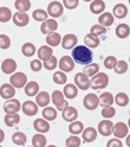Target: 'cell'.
Wrapping results in <instances>:
<instances>
[{
	"instance_id": "db71d44e",
	"label": "cell",
	"mask_w": 130,
	"mask_h": 147,
	"mask_svg": "<svg viewBox=\"0 0 130 147\" xmlns=\"http://www.w3.org/2000/svg\"><path fill=\"white\" fill-rule=\"evenodd\" d=\"M107 147H123V144H122V141H121V139H118V138H114V139L108 141Z\"/></svg>"
},
{
	"instance_id": "2e32d148",
	"label": "cell",
	"mask_w": 130,
	"mask_h": 147,
	"mask_svg": "<svg viewBox=\"0 0 130 147\" xmlns=\"http://www.w3.org/2000/svg\"><path fill=\"white\" fill-rule=\"evenodd\" d=\"M21 110L27 116H34L38 113V105L33 101H26L21 105Z\"/></svg>"
},
{
	"instance_id": "3957f363",
	"label": "cell",
	"mask_w": 130,
	"mask_h": 147,
	"mask_svg": "<svg viewBox=\"0 0 130 147\" xmlns=\"http://www.w3.org/2000/svg\"><path fill=\"white\" fill-rule=\"evenodd\" d=\"M10 83L14 87V88H24L27 83V76L25 75L24 72H20V71H17V72H13L12 76L10 78Z\"/></svg>"
},
{
	"instance_id": "8d00e7d4",
	"label": "cell",
	"mask_w": 130,
	"mask_h": 147,
	"mask_svg": "<svg viewBox=\"0 0 130 147\" xmlns=\"http://www.w3.org/2000/svg\"><path fill=\"white\" fill-rule=\"evenodd\" d=\"M83 129H84V126H83V123L80 121H76L75 120V121H72L70 123V126H69V132L71 134H75V135L80 134L83 132Z\"/></svg>"
},
{
	"instance_id": "7bdbcfd3",
	"label": "cell",
	"mask_w": 130,
	"mask_h": 147,
	"mask_svg": "<svg viewBox=\"0 0 130 147\" xmlns=\"http://www.w3.org/2000/svg\"><path fill=\"white\" fill-rule=\"evenodd\" d=\"M68 81V77L64 71H56L53 74V82L57 84H65Z\"/></svg>"
},
{
	"instance_id": "c3c4849f",
	"label": "cell",
	"mask_w": 130,
	"mask_h": 147,
	"mask_svg": "<svg viewBox=\"0 0 130 147\" xmlns=\"http://www.w3.org/2000/svg\"><path fill=\"white\" fill-rule=\"evenodd\" d=\"M90 33L95 34V36L104 34V33H107V27H104L103 25H101V24H96L90 29Z\"/></svg>"
},
{
	"instance_id": "44dd1931",
	"label": "cell",
	"mask_w": 130,
	"mask_h": 147,
	"mask_svg": "<svg viewBox=\"0 0 130 147\" xmlns=\"http://www.w3.org/2000/svg\"><path fill=\"white\" fill-rule=\"evenodd\" d=\"M97 133L98 132L95 129L94 127H88V128H85V129H83L82 138H83V140H84L85 142H92V141L96 140Z\"/></svg>"
},
{
	"instance_id": "d6986e66",
	"label": "cell",
	"mask_w": 130,
	"mask_h": 147,
	"mask_svg": "<svg viewBox=\"0 0 130 147\" xmlns=\"http://www.w3.org/2000/svg\"><path fill=\"white\" fill-rule=\"evenodd\" d=\"M33 127L37 132L39 133H48L50 131V123L48 122L46 119H36L33 122Z\"/></svg>"
},
{
	"instance_id": "83f0119b",
	"label": "cell",
	"mask_w": 130,
	"mask_h": 147,
	"mask_svg": "<svg viewBox=\"0 0 130 147\" xmlns=\"http://www.w3.org/2000/svg\"><path fill=\"white\" fill-rule=\"evenodd\" d=\"M99 97V105L102 107H107V106H113V103L115 102V98L113 96V94L109 93V91H104L103 94H101Z\"/></svg>"
},
{
	"instance_id": "ac0fdd59",
	"label": "cell",
	"mask_w": 130,
	"mask_h": 147,
	"mask_svg": "<svg viewBox=\"0 0 130 147\" xmlns=\"http://www.w3.org/2000/svg\"><path fill=\"white\" fill-rule=\"evenodd\" d=\"M1 70L6 75H10V74L15 72L17 70V62L12 58H6L3 63H1Z\"/></svg>"
},
{
	"instance_id": "52a82bcc",
	"label": "cell",
	"mask_w": 130,
	"mask_h": 147,
	"mask_svg": "<svg viewBox=\"0 0 130 147\" xmlns=\"http://www.w3.org/2000/svg\"><path fill=\"white\" fill-rule=\"evenodd\" d=\"M64 12V6L59 1H51L48 6V13L52 18H59Z\"/></svg>"
},
{
	"instance_id": "f1b7e54d",
	"label": "cell",
	"mask_w": 130,
	"mask_h": 147,
	"mask_svg": "<svg viewBox=\"0 0 130 147\" xmlns=\"http://www.w3.org/2000/svg\"><path fill=\"white\" fill-rule=\"evenodd\" d=\"M84 43L88 48H92V49H95L97 48L98 45L101 44V40L98 38V36H95V34H92V33H88L85 37H84Z\"/></svg>"
},
{
	"instance_id": "ab89813d",
	"label": "cell",
	"mask_w": 130,
	"mask_h": 147,
	"mask_svg": "<svg viewBox=\"0 0 130 147\" xmlns=\"http://www.w3.org/2000/svg\"><path fill=\"white\" fill-rule=\"evenodd\" d=\"M21 52L25 57H32L36 53V47L32 43H25L21 47Z\"/></svg>"
},
{
	"instance_id": "91938a15",
	"label": "cell",
	"mask_w": 130,
	"mask_h": 147,
	"mask_svg": "<svg viewBox=\"0 0 130 147\" xmlns=\"http://www.w3.org/2000/svg\"><path fill=\"white\" fill-rule=\"evenodd\" d=\"M128 1H129V4H130V0H128Z\"/></svg>"
},
{
	"instance_id": "7402d4cb",
	"label": "cell",
	"mask_w": 130,
	"mask_h": 147,
	"mask_svg": "<svg viewBox=\"0 0 130 147\" xmlns=\"http://www.w3.org/2000/svg\"><path fill=\"white\" fill-rule=\"evenodd\" d=\"M51 101V97H50V94L48 91H39L37 94V97H36V103L38 105V107H46Z\"/></svg>"
},
{
	"instance_id": "e575fe53",
	"label": "cell",
	"mask_w": 130,
	"mask_h": 147,
	"mask_svg": "<svg viewBox=\"0 0 130 147\" xmlns=\"http://www.w3.org/2000/svg\"><path fill=\"white\" fill-rule=\"evenodd\" d=\"M46 144H48V140H46V138L43 135V133L33 135V138H32L33 147H45Z\"/></svg>"
},
{
	"instance_id": "9a60e30c",
	"label": "cell",
	"mask_w": 130,
	"mask_h": 147,
	"mask_svg": "<svg viewBox=\"0 0 130 147\" xmlns=\"http://www.w3.org/2000/svg\"><path fill=\"white\" fill-rule=\"evenodd\" d=\"M15 95V88L11 83H4L0 87V96L5 100L13 98Z\"/></svg>"
},
{
	"instance_id": "cb8c5ba5",
	"label": "cell",
	"mask_w": 130,
	"mask_h": 147,
	"mask_svg": "<svg viewBox=\"0 0 130 147\" xmlns=\"http://www.w3.org/2000/svg\"><path fill=\"white\" fill-rule=\"evenodd\" d=\"M105 10V3L103 0H92L90 4V11L94 14H101Z\"/></svg>"
},
{
	"instance_id": "7c38bea8",
	"label": "cell",
	"mask_w": 130,
	"mask_h": 147,
	"mask_svg": "<svg viewBox=\"0 0 130 147\" xmlns=\"http://www.w3.org/2000/svg\"><path fill=\"white\" fill-rule=\"evenodd\" d=\"M97 129H98V133L101 135L109 136V135H111V133H113L114 125H113V122H111L110 120H108V119H107V120H103V121H101L98 123Z\"/></svg>"
},
{
	"instance_id": "4dcf8cb0",
	"label": "cell",
	"mask_w": 130,
	"mask_h": 147,
	"mask_svg": "<svg viewBox=\"0 0 130 147\" xmlns=\"http://www.w3.org/2000/svg\"><path fill=\"white\" fill-rule=\"evenodd\" d=\"M115 33H116V36L118 37V38L124 39V38H127V37H129V34H130V26L128 24H119L116 27Z\"/></svg>"
},
{
	"instance_id": "30bf717a",
	"label": "cell",
	"mask_w": 130,
	"mask_h": 147,
	"mask_svg": "<svg viewBox=\"0 0 130 147\" xmlns=\"http://www.w3.org/2000/svg\"><path fill=\"white\" fill-rule=\"evenodd\" d=\"M77 42H78V38H77L76 34L68 33L62 38V47L65 50H71V49H73L76 47Z\"/></svg>"
},
{
	"instance_id": "681fc988",
	"label": "cell",
	"mask_w": 130,
	"mask_h": 147,
	"mask_svg": "<svg viewBox=\"0 0 130 147\" xmlns=\"http://www.w3.org/2000/svg\"><path fill=\"white\" fill-rule=\"evenodd\" d=\"M11 47V39L6 34H0V49L6 50Z\"/></svg>"
},
{
	"instance_id": "f907efd6",
	"label": "cell",
	"mask_w": 130,
	"mask_h": 147,
	"mask_svg": "<svg viewBox=\"0 0 130 147\" xmlns=\"http://www.w3.org/2000/svg\"><path fill=\"white\" fill-rule=\"evenodd\" d=\"M116 63H117V58L115 56H108L104 59V67L107 69H114L116 67Z\"/></svg>"
},
{
	"instance_id": "7a4b0ae2",
	"label": "cell",
	"mask_w": 130,
	"mask_h": 147,
	"mask_svg": "<svg viewBox=\"0 0 130 147\" xmlns=\"http://www.w3.org/2000/svg\"><path fill=\"white\" fill-rule=\"evenodd\" d=\"M91 82V88L95 90H99V89H104L108 87L109 84V76L104 72H97L96 75H94L90 80Z\"/></svg>"
},
{
	"instance_id": "836d02e7",
	"label": "cell",
	"mask_w": 130,
	"mask_h": 147,
	"mask_svg": "<svg viewBox=\"0 0 130 147\" xmlns=\"http://www.w3.org/2000/svg\"><path fill=\"white\" fill-rule=\"evenodd\" d=\"M14 7L19 12H27L31 8V1L30 0H15Z\"/></svg>"
},
{
	"instance_id": "7dc6e473",
	"label": "cell",
	"mask_w": 130,
	"mask_h": 147,
	"mask_svg": "<svg viewBox=\"0 0 130 147\" xmlns=\"http://www.w3.org/2000/svg\"><path fill=\"white\" fill-rule=\"evenodd\" d=\"M115 114H116V109L113 106H107L102 109V116L104 119H111L113 116H115Z\"/></svg>"
},
{
	"instance_id": "ba28073f",
	"label": "cell",
	"mask_w": 130,
	"mask_h": 147,
	"mask_svg": "<svg viewBox=\"0 0 130 147\" xmlns=\"http://www.w3.org/2000/svg\"><path fill=\"white\" fill-rule=\"evenodd\" d=\"M20 109H21V105L19 102V100L10 98V100H6V102L4 103V110L6 114L18 113Z\"/></svg>"
},
{
	"instance_id": "f546056e",
	"label": "cell",
	"mask_w": 130,
	"mask_h": 147,
	"mask_svg": "<svg viewBox=\"0 0 130 147\" xmlns=\"http://www.w3.org/2000/svg\"><path fill=\"white\" fill-rule=\"evenodd\" d=\"M113 13H114V17L118 18V19H123L128 14V7L123 4H117L114 6Z\"/></svg>"
},
{
	"instance_id": "816d5d0a",
	"label": "cell",
	"mask_w": 130,
	"mask_h": 147,
	"mask_svg": "<svg viewBox=\"0 0 130 147\" xmlns=\"http://www.w3.org/2000/svg\"><path fill=\"white\" fill-rule=\"evenodd\" d=\"M79 5V0H63V6L68 10H75Z\"/></svg>"
},
{
	"instance_id": "9c48e42d",
	"label": "cell",
	"mask_w": 130,
	"mask_h": 147,
	"mask_svg": "<svg viewBox=\"0 0 130 147\" xmlns=\"http://www.w3.org/2000/svg\"><path fill=\"white\" fill-rule=\"evenodd\" d=\"M57 29H58V23L56 22L54 18H52V19H46L40 25V31L44 34H49V33L56 32Z\"/></svg>"
},
{
	"instance_id": "b9f144b4",
	"label": "cell",
	"mask_w": 130,
	"mask_h": 147,
	"mask_svg": "<svg viewBox=\"0 0 130 147\" xmlns=\"http://www.w3.org/2000/svg\"><path fill=\"white\" fill-rule=\"evenodd\" d=\"M12 141L18 146H24L26 144V135L23 132H15L12 135Z\"/></svg>"
},
{
	"instance_id": "8fae6325",
	"label": "cell",
	"mask_w": 130,
	"mask_h": 147,
	"mask_svg": "<svg viewBox=\"0 0 130 147\" xmlns=\"http://www.w3.org/2000/svg\"><path fill=\"white\" fill-rule=\"evenodd\" d=\"M58 67L62 71L70 72L75 69V61H73V58L70 56H63L58 63Z\"/></svg>"
},
{
	"instance_id": "5bb4252c",
	"label": "cell",
	"mask_w": 130,
	"mask_h": 147,
	"mask_svg": "<svg viewBox=\"0 0 130 147\" xmlns=\"http://www.w3.org/2000/svg\"><path fill=\"white\" fill-rule=\"evenodd\" d=\"M62 116L65 121H68V122H72V121H75L76 119L78 117V112H77V109L75 107H65L63 110H62Z\"/></svg>"
},
{
	"instance_id": "ee69618b",
	"label": "cell",
	"mask_w": 130,
	"mask_h": 147,
	"mask_svg": "<svg viewBox=\"0 0 130 147\" xmlns=\"http://www.w3.org/2000/svg\"><path fill=\"white\" fill-rule=\"evenodd\" d=\"M57 65H58V61L54 56H51L49 59L44 61V63H43V67L46 70H54Z\"/></svg>"
},
{
	"instance_id": "603a6c76",
	"label": "cell",
	"mask_w": 130,
	"mask_h": 147,
	"mask_svg": "<svg viewBox=\"0 0 130 147\" xmlns=\"http://www.w3.org/2000/svg\"><path fill=\"white\" fill-rule=\"evenodd\" d=\"M25 88V94L27 96H36L37 94L39 93V84L37 83L36 81H30V82H27L26 86L24 87Z\"/></svg>"
},
{
	"instance_id": "e0dca14e",
	"label": "cell",
	"mask_w": 130,
	"mask_h": 147,
	"mask_svg": "<svg viewBox=\"0 0 130 147\" xmlns=\"http://www.w3.org/2000/svg\"><path fill=\"white\" fill-rule=\"evenodd\" d=\"M128 131H129L128 125H125L124 122H117V123L114 125L113 133H114L115 138L122 139V138H125L128 135Z\"/></svg>"
},
{
	"instance_id": "60d3db41",
	"label": "cell",
	"mask_w": 130,
	"mask_h": 147,
	"mask_svg": "<svg viewBox=\"0 0 130 147\" xmlns=\"http://www.w3.org/2000/svg\"><path fill=\"white\" fill-rule=\"evenodd\" d=\"M114 98H115V102L119 107H125L129 105V96L125 93H118Z\"/></svg>"
},
{
	"instance_id": "d4e9b609",
	"label": "cell",
	"mask_w": 130,
	"mask_h": 147,
	"mask_svg": "<svg viewBox=\"0 0 130 147\" xmlns=\"http://www.w3.org/2000/svg\"><path fill=\"white\" fill-rule=\"evenodd\" d=\"M37 53H38V58L40 61H46L49 59L51 56H53V51H52V48L49 47V45H43V47L39 48V50L37 51Z\"/></svg>"
},
{
	"instance_id": "11a10c76",
	"label": "cell",
	"mask_w": 130,
	"mask_h": 147,
	"mask_svg": "<svg viewBox=\"0 0 130 147\" xmlns=\"http://www.w3.org/2000/svg\"><path fill=\"white\" fill-rule=\"evenodd\" d=\"M4 140H5V133L3 129H0V144H1Z\"/></svg>"
},
{
	"instance_id": "f5cc1de1",
	"label": "cell",
	"mask_w": 130,
	"mask_h": 147,
	"mask_svg": "<svg viewBox=\"0 0 130 147\" xmlns=\"http://www.w3.org/2000/svg\"><path fill=\"white\" fill-rule=\"evenodd\" d=\"M30 68H31L32 71L38 72V71H40L42 68H43V63L40 62L39 58H38V59H33V61H31V63H30Z\"/></svg>"
},
{
	"instance_id": "6f0895ef",
	"label": "cell",
	"mask_w": 130,
	"mask_h": 147,
	"mask_svg": "<svg viewBox=\"0 0 130 147\" xmlns=\"http://www.w3.org/2000/svg\"><path fill=\"white\" fill-rule=\"evenodd\" d=\"M83 1H85V3H91L92 0H83Z\"/></svg>"
},
{
	"instance_id": "680465c9",
	"label": "cell",
	"mask_w": 130,
	"mask_h": 147,
	"mask_svg": "<svg viewBox=\"0 0 130 147\" xmlns=\"http://www.w3.org/2000/svg\"><path fill=\"white\" fill-rule=\"evenodd\" d=\"M128 127L130 128V117H129V121H128Z\"/></svg>"
},
{
	"instance_id": "9f6ffc18",
	"label": "cell",
	"mask_w": 130,
	"mask_h": 147,
	"mask_svg": "<svg viewBox=\"0 0 130 147\" xmlns=\"http://www.w3.org/2000/svg\"><path fill=\"white\" fill-rule=\"evenodd\" d=\"M125 142H127V146L130 147V134L127 135V140H125Z\"/></svg>"
},
{
	"instance_id": "1f68e13d",
	"label": "cell",
	"mask_w": 130,
	"mask_h": 147,
	"mask_svg": "<svg viewBox=\"0 0 130 147\" xmlns=\"http://www.w3.org/2000/svg\"><path fill=\"white\" fill-rule=\"evenodd\" d=\"M4 120L7 127H13L20 122V116L18 115V113H11V114H6Z\"/></svg>"
},
{
	"instance_id": "94428289",
	"label": "cell",
	"mask_w": 130,
	"mask_h": 147,
	"mask_svg": "<svg viewBox=\"0 0 130 147\" xmlns=\"http://www.w3.org/2000/svg\"><path fill=\"white\" fill-rule=\"evenodd\" d=\"M129 62H130V57H129Z\"/></svg>"
},
{
	"instance_id": "d6a6232c",
	"label": "cell",
	"mask_w": 130,
	"mask_h": 147,
	"mask_svg": "<svg viewBox=\"0 0 130 147\" xmlns=\"http://www.w3.org/2000/svg\"><path fill=\"white\" fill-rule=\"evenodd\" d=\"M43 117L46 119L48 121H53L54 119H57V109L52 107H44L43 109Z\"/></svg>"
},
{
	"instance_id": "4316f807",
	"label": "cell",
	"mask_w": 130,
	"mask_h": 147,
	"mask_svg": "<svg viewBox=\"0 0 130 147\" xmlns=\"http://www.w3.org/2000/svg\"><path fill=\"white\" fill-rule=\"evenodd\" d=\"M46 43H48L49 47H58L62 43V36L57 32H52L46 36Z\"/></svg>"
},
{
	"instance_id": "5b68a950",
	"label": "cell",
	"mask_w": 130,
	"mask_h": 147,
	"mask_svg": "<svg viewBox=\"0 0 130 147\" xmlns=\"http://www.w3.org/2000/svg\"><path fill=\"white\" fill-rule=\"evenodd\" d=\"M83 106L88 110H95L99 106V97L96 94H86L83 98Z\"/></svg>"
},
{
	"instance_id": "d590c367",
	"label": "cell",
	"mask_w": 130,
	"mask_h": 147,
	"mask_svg": "<svg viewBox=\"0 0 130 147\" xmlns=\"http://www.w3.org/2000/svg\"><path fill=\"white\" fill-rule=\"evenodd\" d=\"M99 71V65L97 63H90V64H86L84 70H83V72L85 74L86 76L89 77H92L94 75H96V74Z\"/></svg>"
},
{
	"instance_id": "f35d334b",
	"label": "cell",
	"mask_w": 130,
	"mask_h": 147,
	"mask_svg": "<svg viewBox=\"0 0 130 147\" xmlns=\"http://www.w3.org/2000/svg\"><path fill=\"white\" fill-rule=\"evenodd\" d=\"M32 17H33V19L36 22H45L46 19H48L49 13H48V11L42 10V8H38V10H34L33 11Z\"/></svg>"
},
{
	"instance_id": "484cf974",
	"label": "cell",
	"mask_w": 130,
	"mask_h": 147,
	"mask_svg": "<svg viewBox=\"0 0 130 147\" xmlns=\"http://www.w3.org/2000/svg\"><path fill=\"white\" fill-rule=\"evenodd\" d=\"M114 20H115V17H114V14H111L110 12H104L103 14H101L98 17V23L101 25H103L104 27L111 26L114 24Z\"/></svg>"
},
{
	"instance_id": "4fadbf2b",
	"label": "cell",
	"mask_w": 130,
	"mask_h": 147,
	"mask_svg": "<svg viewBox=\"0 0 130 147\" xmlns=\"http://www.w3.org/2000/svg\"><path fill=\"white\" fill-rule=\"evenodd\" d=\"M12 19H13V23L17 26L24 27V26H26L27 24H29L30 17H29V14H27L26 12H19V11H17V13L13 14Z\"/></svg>"
},
{
	"instance_id": "bcb514c9",
	"label": "cell",
	"mask_w": 130,
	"mask_h": 147,
	"mask_svg": "<svg viewBox=\"0 0 130 147\" xmlns=\"http://www.w3.org/2000/svg\"><path fill=\"white\" fill-rule=\"evenodd\" d=\"M115 72L118 74V75H122V74H125L128 71V63L124 61H117L116 67L114 68Z\"/></svg>"
},
{
	"instance_id": "8992f818",
	"label": "cell",
	"mask_w": 130,
	"mask_h": 147,
	"mask_svg": "<svg viewBox=\"0 0 130 147\" xmlns=\"http://www.w3.org/2000/svg\"><path fill=\"white\" fill-rule=\"evenodd\" d=\"M75 84L80 90H88L91 86V82L89 76H86L84 72H77L75 76Z\"/></svg>"
},
{
	"instance_id": "277c9868",
	"label": "cell",
	"mask_w": 130,
	"mask_h": 147,
	"mask_svg": "<svg viewBox=\"0 0 130 147\" xmlns=\"http://www.w3.org/2000/svg\"><path fill=\"white\" fill-rule=\"evenodd\" d=\"M51 100L58 110H63L65 107H68V101L65 100L63 91L60 90H54L51 95Z\"/></svg>"
},
{
	"instance_id": "6da1fadb",
	"label": "cell",
	"mask_w": 130,
	"mask_h": 147,
	"mask_svg": "<svg viewBox=\"0 0 130 147\" xmlns=\"http://www.w3.org/2000/svg\"><path fill=\"white\" fill-rule=\"evenodd\" d=\"M72 58L80 65H86L94 59V52L85 45H77L72 50Z\"/></svg>"
},
{
	"instance_id": "f6af8a7d",
	"label": "cell",
	"mask_w": 130,
	"mask_h": 147,
	"mask_svg": "<svg viewBox=\"0 0 130 147\" xmlns=\"http://www.w3.org/2000/svg\"><path fill=\"white\" fill-rule=\"evenodd\" d=\"M80 139L75 135V134H72L71 136H69L66 141H65V145H66V147H79L80 146Z\"/></svg>"
},
{
	"instance_id": "74e56055",
	"label": "cell",
	"mask_w": 130,
	"mask_h": 147,
	"mask_svg": "<svg viewBox=\"0 0 130 147\" xmlns=\"http://www.w3.org/2000/svg\"><path fill=\"white\" fill-rule=\"evenodd\" d=\"M13 17L11 10L8 7H0V23H7L10 22V19Z\"/></svg>"
},
{
	"instance_id": "ffe728a7",
	"label": "cell",
	"mask_w": 130,
	"mask_h": 147,
	"mask_svg": "<svg viewBox=\"0 0 130 147\" xmlns=\"http://www.w3.org/2000/svg\"><path fill=\"white\" fill-rule=\"evenodd\" d=\"M63 94L66 98L72 100L78 95V88H77L76 84H73V83H68V84H65V87L63 89Z\"/></svg>"
}]
</instances>
